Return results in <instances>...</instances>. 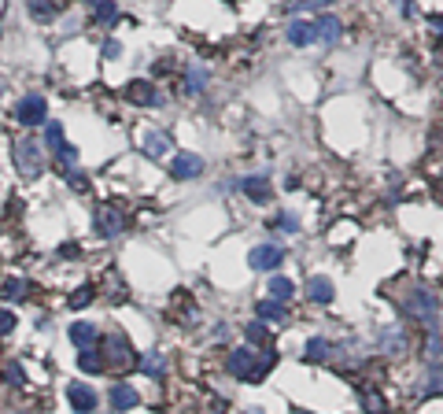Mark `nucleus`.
Here are the masks:
<instances>
[{"label": "nucleus", "instance_id": "6", "mask_svg": "<svg viewBox=\"0 0 443 414\" xmlns=\"http://www.w3.org/2000/svg\"><path fill=\"white\" fill-rule=\"evenodd\" d=\"M104 359H107V366H115V370H129V366L140 363L137 352H133V344H129L122 333H111L104 341Z\"/></svg>", "mask_w": 443, "mask_h": 414}, {"label": "nucleus", "instance_id": "27", "mask_svg": "<svg viewBox=\"0 0 443 414\" xmlns=\"http://www.w3.org/2000/svg\"><path fill=\"white\" fill-rule=\"evenodd\" d=\"M421 385H425V392H443V366H428Z\"/></svg>", "mask_w": 443, "mask_h": 414}, {"label": "nucleus", "instance_id": "26", "mask_svg": "<svg viewBox=\"0 0 443 414\" xmlns=\"http://www.w3.org/2000/svg\"><path fill=\"white\" fill-rule=\"evenodd\" d=\"M292 292H296V285H292L288 278H281V274H277V278H270V296H274V300L285 303Z\"/></svg>", "mask_w": 443, "mask_h": 414}, {"label": "nucleus", "instance_id": "31", "mask_svg": "<svg viewBox=\"0 0 443 414\" xmlns=\"http://www.w3.org/2000/svg\"><path fill=\"white\" fill-rule=\"evenodd\" d=\"M89 303H93V289H89V285H82V289L70 296V307H74V311H82V307H89Z\"/></svg>", "mask_w": 443, "mask_h": 414}, {"label": "nucleus", "instance_id": "32", "mask_svg": "<svg viewBox=\"0 0 443 414\" xmlns=\"http://www.w3.org/2000/svg\"><path fill=\"white\" fill-rule=\"evenodd\" d=\"M428 30H432V41L443 45V15H428Z\"/></svg>", "mask_w": 443, "mask_h": 414}, {"label": "nucleus", "instance_id": "22", "mask_svg": "<svg viewBox=\"0 0 443 414\" xmlns=\"http://www.w3.org/2000/svg\"><path fill=\"white\" fill-rule=\"evenodd\" d=\"M381 348H384V355H403V352H406V333H399V329H388L384 341H381Z\"/></svg>", "mask_w": 443, "mask_h": 414}, {"label": "nucleus", "instance_id": "15", "mask_svg": "<svg viewBox=\"0 0 443 414\" xmlns=\"http://www.w3.org/2000/svg\"><path fill=\"white\" fill-rule=\"evenodd\" d=\"M144 152L152 156V159H163V156H170L174 152V141H170L167 133H159V130H152L144 137Z\"/></svg>", "mask_w": 443, "mask_h": 414}, {"label": "nucleus", "instance_id": "33", "mask_svg": "<svg viewBox=\"0 0 443 414\" xmlns=\"http://www.w3.org/2000/svg\"><path fill=\"white\" fill-rule=\"evenodd\" d=\"M96 19H100V23H111V19H115V4H111V0L96 4Z\"/></svg>", "mask_w": 443, "mask_h": 414}, {"label": "nucleus", "instance_id": "17", "mask_svg": "<svg viewBox=\"0 0 443 414\" xmlns=\"http://www.w3.org/2000/svg\"><path fill=\"white\" fill-rule=\"evenodd\" d=\"M67 333H70V341L78 344L82 352H85V348H93V344H96V337H100V333H96V326H93V322H74V326L67 329Z\"/></svg>", "mask_w": 443, "mask_h": 414}, {"label": "nucleus", "instance_id": "9", "mask_svg": "<svg viewBox=\"0 0 443 414\" xmlns=\"http://www.w3.org/2000/svg\"><path fill=\"white\" fill-rule=\"evenodd\" d=\"M126 100L137 104V108H155L159 93H155L152 82H129V86H126Z\"/></svg>", "mask_w": 443, "mask_h": 414}, {"label": "nucleus", "instance_id": "5", "mask_svg": "<svg viewBox=\"0 0 443 414\" xmlns=\"http://www.w3.org/2000/svg\"><path fill=\"white\" fill-rule=\"evenodd\" d=\"M15 122L26 126V130H34V126H45V122H48V100L41 97V93H26V97L15 104Z\"/></svg>", "mask_w": 443, "mask_h": 414}, {"label": "nucleus", "instance_id": "30", "mask_svg": "<svg viewBox=\"0 0 443 414\" xmlns=\"http://www.w3.org/2000/svg\"><path fill=\"white\" fill-rule=\"evenodd\" d=\"M203 86H207V70H203V67H192V70H189V93H203Z\"/></svg>", "mask_w": 443, "mask_h": 414}, {"label": "nucleus", "instance_id": "37", "mask_svg": "<svg viewBox=\"0 0 443 414\" xmlns=\"http://www.w3.org/2000/svg\"><path fill=\"white\" fill-rule=\"evenodd\" d=\"M326 4H329V0H296L292 8H326Z\"/></svg>", "mask_w": 443, "mask_h": 414}, {"label": "nucleus", "instance_id": "25", "mask_svg": "<svg viewBox=\"0 0 443 414\" xmlns=\"http://www.w3.org/2000/svg\"><path fill=\"white\" fill-rule=\"evenodd\" d=\"M137 366L144 370L148 377H163V374H167V359H163V355H155V352H152V355H144Z\"/></svg>", "mask_w": 443, "mask_h": 414}, {"label": "nucleus", "instance_id": "14", "mask_svg": "<svg viewBox=\"0 0 443 414\" xmlns=\"http://www.w3.org/2000/svg\"><path fill=\"white\" fill-rule=\"evenodd\" d=\"M0 300H4V303H23V300H30V281L26 278H8L4 285H0Z\"/></svg>", "mask_w": 443, "mask_h": 414}, {"label": "nucleus", "instance_id": "4", "mask_svg": "<svg viewBox=\"0 0 443 414\" xmlns=\"http://www.w3.org/2000/svg\"><path fill=\"white\" fill-rule=\"evenodd\" d=\"M93 226L96 233H100L104 241H115V237H122L126 226H129V215L118 204H100L96 207V218H93Z\"/></svg>", "mask_w": 443, "mask_h": 414}, {"label": "nucleus", "instance_id": "24", "mask_svg": "<svg viewBox=\"0 0 443 414\" xmlns=\"http://www.w3.org/2000/svg\"><path fill=\"white\" fill-rule=\"evenodd\" d=\"M45 148H48V152H56V156H59V148H63V126L56 119L45 122Z\"/></svg>", "mask_w": 443, "mask_h": 414}, {"label": "nucleus", "instance_id": "40", "mask_svg": "<svg viewBox=\"0 0 443 414\" xmlns=\"http://www.w3.org/2000/svg\"><path fill=\"white\" fill-rule=\"evenodd\" d=\"M85 4H93V8H96V4H104V0H85Z\"/></svg>", "mask_w": 443, "mask_h": 414}, {"label": "nucleus", "instance_id": "7", "mask_svg": "<svg viewBox=\"0 0 443 414\" xmlns=\"http://www.w3.org/2000/svg\"><path fill=\"white\" fill-rule=\"evenodd\" d=\"M281 259H285V252L277 248V244H255L247 263H252V270H277Z\"/></svg>", "mask_w": 443, "mask_h": 414}, {"label": "nucleus", "instance_id": "36", "mask_svg": "<svg viewBox=\"0 0 443 414\" xmlns=\"http://www.w3.org/2000/svg\"><path fill=\"white\" fill-rule=\"evenodd\" d=\"M67 185H70V189H89V182H85L82 171H67Z\"/></svg>", "mask_w": 443, "mask_h": 414}, {"label": "nucleus", "instance_id": "20", "mask_svg": "<svg viewBox=\"0 0 443 414\" xmlns=\"http://www.w3.org/2000/svg\"><path fill=\"white\" fill-rule=\"evenodd\" d=\"M244 193L252 200H258V204H266V200H270V182L263 174H255V178H247V182H244Z\"/></svg>", "mask_w": 443, "mask_h": 414}, {"label": "nucleus", "instance_id": "34", "mask_svg": "<svg viewBox=\"0 0 443 414\" xmlns=\"http://www.w3.org/2000/svg\"><path fill=\"white\" fill-rule=\"evenodd\" d=\"M15 326H19V322H15V314H12V311H0V337H8Z\"/></svg>", "mask_w": 443, "mask_h": 414}, {"label": "nucleus", "instance_id": "19", "mask_svg": "<svg viewBox=\"0 0 443 414\" xmlns=\"http://www.w3.org/2000/svg\"><path fill=\"white\" fill-rule=\"evenodd\" d=\"M258 318H266V322H288V311H285V303L281 300H263L258 303Z\"/></svg>", "mask_w": 443, "mask_h": 414}, {"label": "nucleus", "instance_id": "21", "mask_svg": "<svg viewBox=\"0 0 443 414\" xmlns=\"http://www.w3.org/2000/svg\"><path fill=\"white\" fill-rule=\"evenodd\" d=\"M78 366L85 370V374H100V370H107V359L100 352H93V348H85V352L78 355Z\"/></svg>", "mask_w": 443, "mask_h": 414}, {"label": "nucleus", "instance_id": "35", "mask_svg": "<svg viewBox=\"0 0 443 414\" xmlns=\"http://www.w3.org/2000/svg\"><path fill=\"white\" fill-rule=\"evenodd\" d=\"M59 159H63V167L78 163V148H74V144H63V148H59Z\"/></svg>", "mask_w": 443, "mask_h": 414}, {"label": "nucleus", "instance_id": "16", "mask_svg": "<svg viewBox=\"0 0 443 414\" xmlns=\"http://www.w3.org/2000/svg\"><path fill=\"white\" fill-rule=\"evenodd\" d=\"M107 399H111V407H115V411H133L140 396H137V388H133V385H115Z\"/></svg>", "mask_w": 443, "mask_h": 414}, {"label": "nucleus", "instance_id": "28", "mask_svg": "<svg viewBox=\"0 0 443 414\" xmlns=\"http://www.w3.org/2000/svg\"><path fill=\"white\" fill-rule=\"evenodd\" d=\"M244 337H247V344H266V341H270V333L263 329V322H252V326H244Z\"/></svg>", "mask_w": 443, "mask_h": 414}, {"label": "nucleus", "instance_id": "13", "mask_svg": "<svg viewBox=\"0 0 443 414\" xmlns=\"http://www.w3.org/2000/svg\"><path fill=\"white\" fill-rule=\"evenodd\" d=\"M26 4H30V15H34L37 23H48V19H56L70 0H26Z\"/></svg>", "mask_w": 443, "mask_h": 414}, {"label": "nucleus", "instance_id": "1", "mask_svg": "<svg viewBox=\"0 0 443 414\" xmlns=\"http://www.w3.org/2000/svg\"><path fill=\"white\" fill-rule=\"evenodd\" d=\"M395 303H399V311H403L410 322H417V326H428L436 322V314H440V296L425 289V285H410V289L403 296H395Z\"/></svg>", "mask_w": 443, "mask_h": 414}, {"label": "nucleus", "instance_id": "23", "mask_svg": "<svg viewBox=\"0 0 443 414\" xmlns=\"http://www.w3.org/2000/svg\"><path fill=\"white\" fill-rule=\"evenodd\" d=\"M329 352H332V344L326 341V337H314V341H307V363H321V359H329Z\"/></svg>", "mask_w": 443, "mask_h": 414}, {"label": "nucleus", "instance_id": "10", "mask_svg": "<svg viewBox=\"0 0 443 414\" xmlns=\"http://www.w3.org/2000/svg\"><path fill=\"white\" fill-rule=\"evenodd\" d=\"M285 37H288L296 48H307V45H314V41H318V26L310 23V19H296V23L285 30Z\"/></svg>", "mask_w": 443, "mask_h": 414}, {"label": "nucleus", "instance_id": "18", "mask_svg": "<svg viewBox=\"0 0 443 414\" xmlns=\"http://www.w3.org/2000/svg\"><path fill=\"white\" fill-rule=\"evenodd\" d=\"M314 26H318V41H326V45H332V41L340 37V30H343L337 15H321Z\"/></svg>", "mask_w": 443, "mask_h": 414}, {"label": "nucleus", "instance_id": "3", "mask_svg": "<svg viewBox=\"0 0 443 414\" xmlns=\"http://www.w3.org/2000/svg\"><path fill=\"white\" fill-rule=\"evenodd\" d=\"M12 163L19 178H26V182H34V178L45 171V144L34 141V137H19L12 144Z\"/></svg>", "mask_w": 443, "mask_h": 414}, {"label": "nucleus", "instance_id": "8", "mask_svg": "<svg viewBox=\"0 0 443 414\" xmlns=\"http://www.w3.org/2000/svg\"><path fill=\"white\" fill-rule=\"evenodd\" d=\"M67 399H70L74 414H93L96 411V392L89 385H82V381H74V385L67 388Z\"/></svg>", "mask_w": 443, "mask_h": 414}, {"label": "nucleus", "instance_id": "38", "mask_svg": "<svg viewBox=\"0 0 443 414\" xmlns=\"http://www.w3.org/2000/svg\"><path fill=\"white\" fill-rule=\"evenodd\" d=\"M274 226H281V229H296V218H292V215H281Z\"/></svg>", "mask_w": 443, "mask_h": 414}, {"label": "nucleus", "instance_id": "11", "mask_svg": "<svg viewBox=\"0 0 443 414\" xmlns=\"http://www.w3.org/2000/svg\"><path fill=\"white\" fill-rule=\"evenodd\" d=\"M203 171V159L200 156H192V152H181L174 159V167H170V174L178 178V182H189V178H196Z\"/></svg>", "mask_w": 443, "mask_h": 414}, {"label": "nucleus", "instance_id": "29", "mask_svg": "<svg viewBox=\"0 0 443 414\" xmlns=\"http://www.w3.org/2000/svg\"><path fill=\"white\" fill-rule=\"evenodd\" d=\"M362 407L370 411V414H388V407H384V399L377 396V392H362Z\"/></svg>", "mask_w": 443, "mask_h": 414}, {"label": "nucleus", "instance_id": "39", "mask_svg": "<svg viewBox=\"0 0 443 414\" xmlns=\"http://www.w3.org/2000/svg\"><path fill=\"white\" fill-rule=\"evenodd\" d=\"M118 52H122V45H118V41H107V45H104V56H118Z\"/></svg>", "mask_w": 443, "mask_h": 414}, {"label": "nucleus", "instance_id": "2", "mask_svg": "<svg viewBox=\"0 0 443 414\" xmlns=\"http://www.w3.org/2000/svg\"><path fill=\"white\" fill-rule=\"evenodd\" d=\"M229 374L241 377V381H263L270 374V366H274V352H252V348H241V352L229 355Z\"/></svg>", "mask_w": 443, "mask_h": 414}, {"label": "nucleus", "instance_id": "12", "mask_svg": "<svg viewBox=\"0 0 443 414\" xmlns=\"http://www.w3.org/2000/svg\"><path fill=\"white\" fill-rule=\"evenodd\" d=\"M307 296L314 303H332V296H337V289H332V278H326V274H314V278L307 281Z\"/></svg>", "mask_w": 443, "mask_h": 414}]
</instances>
